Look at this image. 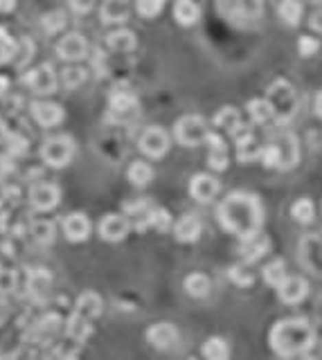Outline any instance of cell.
Wrapping results in <instances>:
<instances>
[{
	"label": "cell",
	"mask_w": 322,
	"mask_h": 360,
	"mask_svg": "<svg viewBox=\"0 0 322 360\" xmlns=\"http://www.w3.org/2000/svg\"><path fill=\"white\" fill-rule=\"evenodd\" d=\"M216 216H219V223L225 232L235 234L244 241L260 234V227L264 223L262 203L255 194L248 192H235L225 196L219 210H216Z\"/></svg>",
	"instance_id": "1"
},
{
	"label": "cell",
	"mask_w": 322,
	"mask_h": 360,
	"mask_svg": "<svg viewBox=\"0 0 322 360\" xmlns=\"http://www.w3.org/2000/svg\"><path fill=\"white\" fill-rule=\"evenodd\" d=\"M271 347L277 356L291 358L297 354H307L316 342L313 326L302 320V317H291V320H281L271 329Z\"/></svg>",
	"instance_id": "2"
},
{
	"label": "cell",
	"mask_w": 322,
	"mask_h": 360,
	"mask_svg": "<svg viewBox=\"0 0 322 360\" xmlns=\"http://www.w3.org/2000/svg\"><path fill=\"white\" fill-rule=\"evenodd\" d=\"M268 102L273 104L275 111V122L277 124H288L295 113H297V95L293 86L286 79H277L268 86Z\"/></svg>",
	"instance_id": "3"
},
{
	"label": "cell",
	"mask_w": 322,
	"mask_h": 360,
	"mask_svg": "<svg viewBox=\"0 0 322 360\" xmlns=\"http://www.w3.org/2000/svg\"><path fill=\"white\" fill-rule=\"evenodd\" d=\"M75 155V142L70 140L68 135H54L50 140H45L41 146V158L47 167L61 169L66 167L68 162Z\"/></svg>",
	"instance_id": "4"
},
{
	"label": "cell",
	"mask_w": 322,
	"mask_h": 360,
	"mask_svg": "<svg viewBox=\"0 0 322 360\" xmlns=\"http://www.w3.org/2000/svg\"><path fill=\"white\" fill-rule=\"evenodd\" d=\"M174 135L183 146H198L207 142V135H210V128H207L205 120L198 115H185L176 122Z\"/></svg>",
	"instance_id": "5"
},
{
	"label": "cell",
	"mask_w": 322,
	"mask_h": 360,
	"mask_svg": "<svg viewBox=\"0 0 322 360\" xmlns=\"http://www.w3.org/2000/svg\"><path fill=\"white\" fill-rule=\"evenodd\" d=\"M219 10L232 23L257 21L264 12L262 0H219Z\"/></svg>",
	"instance_id": "6"
},
{
	"label": "cell",
	"mask_w": 322,
	"mask_h": 360,
	"mask_svg": "<svg viewBox=\"0 0 322 360\" xmlns=\"http://www.w3.org/2000/svg\"><path fill=\"white\" fill-rule=\"evenodd\" d=\"M140 151L149 158L160 160L169 151V135L163 126H149L140 135Z\"/></svg>",
	"instance_id": "7"
},
{
	"label": "cell",
	"mask_w": 322,
	"mask_h": 360,
	"mask_svg": "<svg viewBox=\"0 0 322 360\" xmlns=\"http://www.w3.org/2000/svg\"><path fill=\"white\" fill-rule=\"evenodd\" d=\"M25 86L36 95H52L56 90V75L52 65L41 63L25 75Z\"/></svg>",
	"instance_id": "8"
},
{
	"label": "cell",
	"mask_w": 322,
	"mask_h": 360,
	"mask_svg": "<svg viewBox=\"0 0 322 360\" xmlns=\"http://www.w3.org/2000/svg\"><path fill=\"white\" fill-rule=\"evenodd\" d=\"M100 313H102V297L97 295V293L88 291V293H84V295H79L77 306H75V311H72V317H70V326L79 324V322L91 326L88 322L95 320Z\"/></svg>",
	"instance_id": "9"
},
{
	"label": "cell",
	"mask_w": 322,
	"mask_h": 360,
	"mask_svg": "<svg viewBox=\"0 0 322 360\" xmlns=\"http://www.w3.org/2000/svg\"><path fill=\"white\" fill-rule=\"evenodd\" d=\"M61 192L52 183H38L30 190V203L36 212H50L59 205Z\"/></svg>",
	"instance_id": "10"
},
{
	"label": "cell",
	"mask_w": 322,
	"mask_h": 360,
	"mask_svg": "<svg viewBox=\"0 0 322 360\" xmlns=\"http://www.w3.org/2000/svg\"><path fill=\"white\" fill-rule=\"evenodd\" d=\"M232 137H235V144H237V158H239V162H253V160H260L262 158V149H264V146L257 144L253 131L248 128L246 124L241 126Z\"/></svg>",
	"instance_id": "11"
},
{
	"label": "cell",
	"mask_w": 322,
	"mask_h": 360,
	"mask_svg": "<svg viewBox=\"0 0 322 360\" xmlns=\"http://www.w3.org/2000/svg\"><path fill=\"white\" fill-rule=\"evenodd\" d=\"M86 52H88L86 38L82 34H77V32H70V34H66L56 43V56L63 61H79L84 59Z\"/></svg>",
	"instance_id": "12"
},
{
	"label": "cell",
	"mask_w": 322,
	"mask_h": 360,
	"mask_svg": "<svg viewBox=\"0 0 322 360\" xmlns=\"http://www.w3.org/2000/svg\"><path fill=\"white\" fill-rule=\"evenodd\" d=\"M219 190H221L219 180H216L214 176H210V174H196L194 178H192V183H189L192 199L198 201V203L214 201L216 194H219Z\"/></svg>",
	"instance_id": "13"
},
{
	"label": "cell",
	"mask_w": 322,
	"mask_h": 360,
	"mask_svg": "<svg viewBox=\"0 0 322 360\" xmlns=\"http://www.w3.org/2000/svg\"><path fill=\"white\" fill-rule=\"evenodd\" d=\"M277 295L284 304H300L304 297L309 295V284L302 277H286L284 282L277 286Z\"/></svg>",
	"instance_id": "14"
},
{
	"label": "cell",
	"mask_w": 322,
	"mask_h": 360,
	"mask_svg": "<svg viewBox=\"0 0 322 360\" xmlns=\"http://www.w3.org/2000/svg\"><path fill=\"white\" fill-rule=\"evenodd\" d=\"M63 234L72 243H82L91 236V221L82 212H72L63 218Z\"/></svg>",
	"instance_id": "15"
},
{
	"label": "cell",
	"mask_w": 322,
	"mask_h": 360,
	"mask_svg": "<svg viewBox=\"0 0 322 360\" xmlns=\"http://www.w3.org/2000/svg\"><path fill=\"white\" fill-rule=\"evenodd\" d=\"M147 340L156 349H172V347L179 345V329L169 322L151 324L147 329Z\"/></svg>",
	"instance_id": "16"
},
{
	"label": "cell",
	"mask_w": 322,
	"mask_h": 360,
	"mask_svg": "<svg viewBox=\"0 0 322 360\" xmlns=\"http://www.w3.org/2000/svg\"><path fill=\"white\" fill-rule=\"evenodd\" d=\"M131 230V225H128L126 216H119V214H106L102 221H100V236L104 241H122L124 236Z\"/></svg>",
	"instance_id": "17"
},
{
	"label": "cell",
	"mask_w": 322,
	"mask_h": 360,
	"mask_svg": "<svg viewBox=\"0 0 322 360\" xmlns=\"http://www.w3.org/2000/svg\"><path fill=\"white\" fill-rule=\"evenodd\" d=\"M279 149V169H293L300 160V144H297V137L293 133H281L279 137H275L273 142Z\"/></svg>",
	"instance_id": "18"
},
{
	"label": "cell",
	"mask_w": 322,
	"mask_h": 360,
	"mask_svg": "<svg viewBox=\"0 0 322 360\" xmlns=\"http://www.w3.org/2000/svg\"><path fill=\"white\" fill-rule=\"evenodd\" d=\"M205 144L210 146V153H207V165H210L214 171L228 169L230 158H228V146H225L223 137L219 133H214V131H210V135H207Z\"/></svg>",
	"instance_id": "19"
},
{
	"label": "cell",
	"mask_w": 322,
	"mask_h": 360,
	"mask_svg": "<svg viewBox=\"0 0 322 360\" xmlns=\"http://www.w3.org/2000/svg\"><path fill=\"white\" fill-rule=\"evenodd\" d=\"M32 117H34L41 126L50 128V126L61 124L63 109L54 102H34L32 104Z\"/></svg>",
	"instance_id": "20"
},
{
	"label": "cell",
	"mask_w": 322,
	"mask_h": 360,
	"mask_svg": "<svg viewBox=\"0 0 322 360\" xmlns=\"http://www.w3.org/2000/svg\"><path fill=\"white\" fill-rule=\"evenodd\" d=\"M200 232H203V225H200L198 216H194V214L181 216L179 221H176V225H174V234H176V239H179L181 243L198 241Z\"/></svg>",
	"instance_id": "21"
},
{
	"label": "cell",
	"mask_w": 322,
	"mask_h": 360,
	"mask_svg": "<svg viewBox=\"0 0 322 360\" xmlns=\"http://www.w3.org/2000/svg\"><path fill=\"white\" fill-rule=\"evenodd\" d=\"M128 12H131L128 0H104L100 10V19L106 23V25H117V23H124L128 19Z\"/></svg>",
	"instance_id": "22"
},
{
	"label": "cell",
	"mask_w": 322,
	"mask_h": 360,
	"mask_svg": "<svg viewBox=\"0 0 322 360\" xmlns=\"http://www.w3.org/2000/svg\"><path fill=\"white\" fill-rule=\"evenodd\" d=\"M300 250L307 268L313 273H322V241H318V236H304Z\"/></svg>",
	"instance_id": "23"
},
{
	"label": "cell",
	"mask_w": 322,
	"mask_h": 360,
	"mask_svg": "<svg viewBox=\"0 0 322 360\" xmlns=\"http://www.w3.org/2000/svg\"><path fill=\"white\" fill-rule=\"evenodd\" d=\"M174 19L181 23L183 27L196 25L200 19V7L196 0H176L174 5Z\"/></svg>",
	"instance_id": "24"
},
{
	"label": "cell",
	"mask_w": 322,
	"mask_h": 360,
	"mask_svg": "<svg viewBox=\"0 0 322 360\" xmlns=\"http://www.w3.org/2000/svg\"><path fill=\"white\" fill-rule=\"evenodd\" d=\"M268 245H271V241L262 234H255V236H251V239H246L244 248H241L244 264H255V261H260L268 252Z\"/></svg>",
	"instance_id": "25"
},
{
	"label": "cell",
	"mask_w": 322,
	"mask_h": 360,
	"mask_svg": "<svg viewBox=\"0 0 322 360\" xmlns=\"http://www.w3.org/2000/svg\"><path fill=\"white\" fill-rule=\"evenodd\" d=\"M214 126L216 128H223L228 135H235L237 131L244 126V122H241V115L237 109H232V106H225L219 113L214 115Z\"/></svg>",
	"instance_id": "26"
},
{
	"label": "cell",
	"mask_w": 322,
	"mask_h": 360,
	"mask_svg": "<svg viewBox=\"0 0 322 360\" xmlns=\"http://www.w3.org/2000/svg\"><path fill=\"white\" fill-rule=\"evenodd\" d=\"M248 113H251V120L255 124H268V122L275 120V111H273L268 97H260V100L248 102Z\"/></svg>",
	"instance_id": "27"
},
{
	"label": "cell",
	"mask_w": 322,
	"mask_h": 360,
	"mask_svg": "<svg viewBox=\"0 0 322 360\" xmlns=\"http://www.w3.org/2000/svg\"><path fill=\"white\" fill-rule=\"evenodd\" d=\"M106 45L115 52H131L138 45V38L131 30H115L106 36Z\"/></svg>",
	"instance_id": "28"
},
{
	"label": "cell",
	"mask_w": 322,
	"mask_h": 360,
	"mask_svg": "<svg viewBox=\"0 0 322 360\" xmlns=\"http://www.w3.org/2000/svg\"><path fill=\"white\" fill-rule=\"evenodd\" d=\"M108 106L113 113H117V115H128V113H133L138 109V97L133 93H126V90H117V93L111 95Z\"/></svg>",
	"instance_id": "29"
},
{
	"label": "cell",
	"mask_w": 322,
	"mask_h": 360,
	"mask_svg": "<svg viewBox=\"0 0 322 360\" xmlns=\"http://www.w3.org/2000/svg\"><path fill=\"white\" fill-rule=\"evenodd\" d=\"M185 291H187V295L192 297H207L212 291V284H210V277L203 275V273H192L185 277Z\"/></svg>",
	"instance_id": "30"
},
{
	"label": "cell",
	"mask_w": 322,
	"mask_h": 360,
	"mask_svg": "<svg viewBox=\"0 0 322 360\" xmlns=\"http://www.w3.org/2000/svg\"><path fill=\"white\" fill-rule=\"evenodd\" d=\"M205 360H230V345L219 335H212L203 342V349H200Z\"/></svg>",
	"instance_id": "31"
},
{
	"label": "cell",
	"mask_w": 322,
	"mask_h": 360,
	"mask_svg": "<svg viewBox=\"0 0 322 360\" xmlns=\"http://www.w3.org/2000/svg\"><path fill=\"white\" fill-rule=\"evenodd\" d=\"M277 14L279 19L286 23V25H300L302 21V3L300 0H281L279 7H277Z\"/></svg>",
	"instance_id": "32"
},
{
	"label": "cell",
	"mask_w": 322,
	"mask_h": 360,
	"mask_svg": "<svg viewBox=\"0 0 322 360\" xmlns=\"http://www.w3.org/2000/svg\"><path fill=\"white\" fill-rule=\"evenodd\" d=\"M126 176L135 187H147L151 180H154V169H151V165H147V162L135 160L133 165L128 167Z\"/></svg>",
	"instance_id": "33"
},
{
	"label": "cell",
	"mask_w": 322,
	"mask_h": 360,
	"mask_svg": "<svg viewBox=\"0 0 322 360\" xmlns=\"http://www.w3.org/2000/svg\"><path fill=\"white\" fill-rule=\"evenodd\" d=\"M16 54H19V41L10 36L7 27H0V65L16 61Z\"/></svg>",
	"instance_id": "34"
},
{
	"label": "cell",
	"mask_w": 322,
	"mask_h": 360,
	"mask_svg": "<svg viewBox=\"0 0 322 360\" xmlns=\"http://www.w3.org/2000/svg\"><path fill=\"white\" fill-rule=\"evenodd\" d=\"M286 266L281 259H273L271 264H266V268H264V282H266L268 286H273V289H277V286L286 280Z\"/></svg>",
	"instance_id": "35"
},
{
	"label": "cell",
	"mask_w": 322,
	"mask_h": 360,
	"mask_svg": "<svg viewBox=\"0 0 322 360\" xmlns=\"http://www.w3.org/2000/svg\"><path fill=\"white\" fill-rule=\"evenodd\" d=\"M147 227H154L158 232H167L172 227V216L165 207H151L147 214Z\"/></svg>",
	"instance_id": "36"
},
{
	"label": "cell",
	"mask_w": 322,
	"mask_h": 360,
	"mask_svg": "<svg viewBox=\"0 0 322 360\" xmlns=\"http://www.w3.org/2000/svg\"><path fill=\"white\" fill-rule=\"evenodd\" d=\"M291 216L297 221V223H311L313 216H316V207H313V203L309 199H300V201H295L293 203V207H291Z\"/></svg>",
	"instance_id": "37"
},
{
	"label": "cell",
	"mask_w": 322,
	"mask_h": 360,
	"mask_svg": "<svg viewBox=\"0 0 322 360\" xmlns=\"http://www.w3.org/2000/svg\"><path fill=\"white\" fill-rule=\"evenodd\" d=\"M228 275H230L232 284L241 286V289H251L253 282H255V277L251 273V268H248V264H235L228 270Z\"/></svg>",
	"instance_id": "38"
},
{
	"label": "cell",
	"mask_w": 322,
	"mask_h": 360,
	"mask_svg": "<svg viewBox=\"0 0 322 360\" xmlns=\"http://www.w3.org/2000/svg\"><path fill=\"white\" fill-rule=\"evenodd\" d=\"M32 56H34V43H32L30 38L23 36L19 41V54H16V68H25V65L32 61Z\"/></svg>",
	"instance_id": "39"
},
{
	"label": "cell",
	"mask_w": 322,
	"mask_h": 360,
	"mask_svg": "<svg viewBox=\"0 0 322 360\" xmlns=\"http://www.w3.org/2000/svg\"><path fill=\"white\" fill-rule=\"evenodd\" d=\"M66 27V14L63 12H50L43 16V30L47 34H54V32H59Z\"/></svg>",
	"instance_id": "40"
},
{
	"label": "cell",
	"mask_w": 322,
	"mask_h": 360,
	"mask_svg": "<svg viewBox=\"0 0 322 360\" xmlns=\"http://www.w3.org/2000/svg\"><path fill=\"white\" fill-rule=\"evenodd\" d=\"M135 5H138L140 16H144V19H154V16L163 12L165 0H135Z\"/></svg>",
	"instance_id": "41"
},
{
	"label": "cell",
	"mask_w": 322,
	"mask_h": 360,
	"mask_svg": "<svg viewBox=\"0 0 322 360\" xmlns=\"http://www.w3.org/2000/svg\"><path fill=\"white\" fill-rule=\"evenodd\" d=\"M63 84L68 88H79L86 81V70L84 68H66L63 70Z\"/></svg>",
	"instance_id": "42"
},
{
	"label": "cell",
	"mask_w": 322,
	"mask_h": 360,
	"mask_svg": "<svg viewBox=\"0 0 322 360\" xmlns=\"http://www.w3.org/2000/svg\"><path fill=\"white\" fill-rule=\"evenodd\" d=\"M260 160L264 162V167L279 169V162H281V158H279V149H277L275 144L264 146V149H262V158H260Z\"/></svg>",
	"instance_id": "43"
},
{
	"label": "cell",
	"mask_w": 322,
	"mask_h": 360,
	"mask_svg": "<svg viewBox=\"0 0 322 360\" xmlns=\"http://www.w3.org/2000/svg\"><path fill=\"white\" fill-rule=\"evenodd\" d=\"M320 50V41L311 38V36H302L300 41H297V52H300L302 56H313Z\"/></svg>",
	"instance_id": "44"
},
{
	"label": "cell",
	"mask_w": 322,
	"mask_h": 360,
	"mask_svg": "<svg viewBox=\"0 0 322 360\" xmlns=\"http://www.w3.org/2000/svg\"><path fill=\"white\" fill-rule=\"evenodd\" d=\"M34 234H36V239L41 243L52 241V225L50 223H36L34 225Z\"/></svg>",
	"instance_id": "45"
},
{
	"label": "cell",
	"mask_w": 322,
	"mask_h": 360,
	"mask_svg": "<svg viewBox=\"0 0 322 360\" xmlns=\"http://www.w3.org/2000/svg\"><path fill=\"white\" fill-rule=\"evenodd\" d=\"M97 3V0H70V7L75 10L77 14H88L93 10V5Z\"/></svg>",
	"instance_id": "46"
},
{
	"label": "cell",
	"mask_w": 322,
	"mask_h": 360,
	"mask_svg": "<svg viewBox=\"0 0 322 360\" xmlns=\"http://www.w3.org/2000/svg\"><path fill=\"white\" fill-rule=\"evenodd\" d=\"M309 27H311L313 32H320V34H322V10H316V12L311 14Z\"/></svg>",
	"instance_id": "47"
},
{
	"label": "cell",
	"mask_w": 322,
	"mask_h": 360,
	"mask_svg": "<svg viewBox=\"0 0 322 360\" xmlns=\"http://www.w3.org/2000/svg\"><path fill=\"white\" fill-rule=\"evenodd\" d=\"M16 10V0H0V12L3 14H10Z\"/></svg>",
	"instance_id": "48"
},
{
	"label": "cell",
	"mask_w": 322,
	"mask_h": 360,
	"mask_svg": "<svg viewBox=\"0 0 322 360\" xmlns=\"http://www.w3.org/2000/svg\"><path fill=\"white\" fill-rule=\"evenodd\" d=\"M7 90H10V79H7L5 75H0V97H5Z\"/></svg>",
	"instance_id": "49"
},
{
	"label": "cell",
	"mask_w": 322,
	"mask_h": 360,
	"mask_svg": "<svg viewBox=\"0 0 322 360\" xmlns=\"http://www.w3.org/2000/svg\"><path fill=\"white\" fill-rule=\"evenodd\" d=\"M316 113L322 117V93H318V100H316Z\"/></svg>",
	"instance_id": "50"
},
{
	"label": "cell",
	"mask_w": 322,
	"mask_h": 360,
	"mask_svg": "<svg viewBox=\"0 0 322 360\" xmlns=\"http://www.w3.org/2000/svg\"><path fill=\"white\" fill-rule=\"evenodd\" d=\"M309 3H320V0H309Z\"/></svg>",
	"instance_id": "51"
}]
</instances>
